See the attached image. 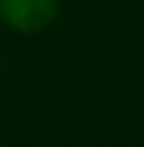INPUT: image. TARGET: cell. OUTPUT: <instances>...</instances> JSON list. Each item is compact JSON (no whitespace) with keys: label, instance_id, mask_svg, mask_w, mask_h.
I'll return each instance as SVG.
<instances>
[{"label":"cell","instance_id":"6da1fadb","mask_svg":"<svg viewBox=\"0 0 144 147\" xmlns=\"http://www.w3.org/2000/svg\"><path fill=\"white\" fill-rule=\"evenodd\" d=\"M62 0H0V20L16 33H39L56 20Z\"/></svg>","mask_w":144,"mask_h":147}]
</instances>
